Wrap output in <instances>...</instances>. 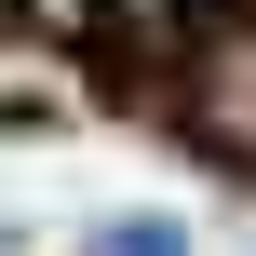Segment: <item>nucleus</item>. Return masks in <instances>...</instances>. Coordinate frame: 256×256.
<instances>
[{
  "instance_id": "1",
  "label": "nucleus",
  "mask_w": 256,
  "mask_h": 256,
  "mask_svg": "<svg viewBox=\"0 0 256 256\" xmlns=\"http://www.w3.org/2000/svg\"><path fill=\"white\" fill-rule=\"evenodd\" d=\"M162 108H176V135H189L202 162L256 176V0H243V14H216L202 40H176V54H162Z\"/></svg>"
},
{
  "instance_id": "2",
  "label": "nucleus",
  "mask_w": 256,
  "mask_h": 256,
  "mask_svg": "<svg viewBox=\"0 0 256 256\" xmlns=\"http://www.w3.org/2000/svg\"><path fill=\"white\" fill-rule=\"evenodd\" d=\"M94 14H108V27H122L148 68H162L176 40H202V27H216V14H243V0H94Z\"/></svg>"
},
{
  "instance_id": "3",
  "label": "nucleus",
  "mask_w": 256,
  "mask_h": 256,
  "mask_svg": "<svg viewBox=\"0 0 256 256\" xmlns=\"http://www.w3.org/2000/svg\"><path fill=\"white\" fill-rule=\"evenodd\" d=\"M81 256H202V243H189V216H94Z\"/></svg>"
},
{
  "instance_id": "4",
  "label": "nucleus",
  "mask_w": 256,
  "mask_h": 256,
  "mask_svg": "<svg viewBox=\"0 0 256 256\" xmlns=\"http://www.w3.org/2000/svg\"><path fill=\"white\" fill-rule=\"evenodd\" d=\"M27 14H54V27H81V14H94V0H27Z\"/></svg>"
},
{
  "instance_id": "5",
  "label": "nucleus",
  "mask_w": 256,
  "mask_h": 256,
  "mask_svg": "<svg viewBox=\"0 0 256 256\" xmlns=\"http://www.w3.org/2000/svg\"><path fill=\"white\" fill-rule=\"evenodd\" d=\"M14 14H27V0H0V27H14Z\"/></svg>"
}]
</instances>
